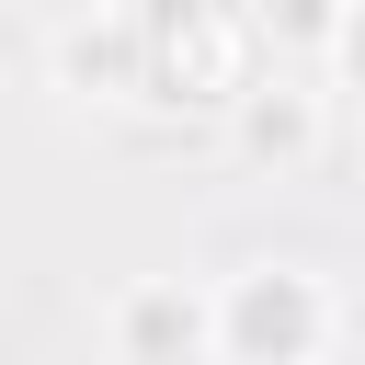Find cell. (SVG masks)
<instances>
[{
    "label": "cell",
    "mask_w": 365,
    "mask_h": 365,
    "mask_svg": "<svg viewBox=\"0 0 365 365\" xmlns=\"http://www.w3.org/2000/svg\"><path fill=\"white\" fill-rule=\"evenodd\" d=\"M137 11V103L148 114H217L262 80V23H240L228 0H125Z\"/></svg>",
    "instance_id": "cell-1"
},
{
    "label": "cell",
    "mask_w": 365,
    "mask_h": 365,
    "mask_svg": "<svg viewBox=\"0 0 365 365\" xmlns=\"http://www.w3.org/2000/svg\"><path fill=\"white\" fill-rule=\"evenodd\" d=\"M331 354V285L308 262H240L217 285V365H319Z\"/></svg>",
    "instance_id": "cell-2"
},
{
    "label": "cell",
    "mask_w": 365,
    "mask_h": 365,
    "mask_svg": "<svg viewBox=\"0 0 365 365\" xmlns=\"http://www.w3.org/2000/svg\"><path fill=\"white\" fill-rule=\"evenodd\" d=\"M103 342H114V365H217V285H194V274H137V285L103 308Z\"/></svg>",
    "instance_id": "cell-3"
},
{
    "label": "cell",
    "mask_w": 365,
    "mask_h": 365,
    "mask_svg": "<svg viewBox=\"0 0 365 365\" xmlns=\"http://www.w3.org/2000/svg\"><path fill=\"white\" fill-rule=\"evenodd\" d=\"M228 148H240L251 171H274V182H285V171H308V160L331 148V103H319L297 68H262V80L228 103Z\"/></svg>",
    "instance_id": "cell-4"
},
{
    "label": "cell",
    "mask_w": 365,
    "mask_h": 365,
    "mask_svg": "<svg viewBox=\"0 0 365 365\" xmlns=\"http://www.w3.org/2000/svg\"><path fill=\"white\" fill-rule=\"evenodd\" d=\"M46 68H57V91H80V103H137V11L114 0V11L68 23V34L46 46Z\"/></svg>",
    "instance_id": "cell-5"
},
{
    "label": "cell",
    "mask_w": 365,
    "mask_h": 365,
    "mask_svg": "<svg viewBox=\"0 0 365 365\" xmlns=\"http://www.w3.org/2000/svg\"><path fill=\"white\" fill-rule=\"evenodd\" d=\"M354 0H262V46H297V57H331Z\"/></svg>",
    "instance_id": "cell-6"
},
{
    "label": "cell",
    "mask_w": 365,
    "mask_h": 365,
    "mask_svg": "<svg viewBox=\"0 0 365 365\" xmlns=\"http://www.w3.org/2000/svg\"><path fill=\"white\" fill-rule=\"evenodd\" d=\"M331 80H342V91H365V0H354V11H342V34H331Z\"/></svg>",
    "instance_id": "cell-7"
}]
</instances>
